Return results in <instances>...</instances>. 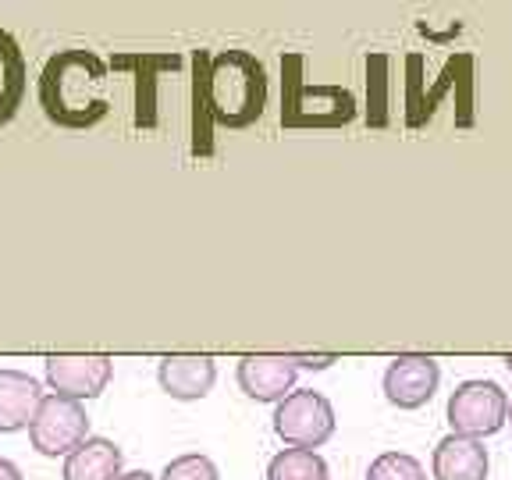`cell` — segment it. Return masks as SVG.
I'll use <instances>...</instances> for the list:
<instances>
[{
	"label": "cell",
	"mask_w": 512,
	"mask_h": 480,
	"mask_svg": "<svg viewBox=\"0 0 512 480\" xmlns=\"http://www.w3.org/2000/svg\"><path fill=\"white\" fill-rule=\"evenodd\" d=\"M267 480H328V463L310 448H281L267 463Z\"/></svg>",
	"instance_id": "5bb4252c"
},
{
	"label": "cell",
	"mask_w": 512,
	"mask_h": 480,
	"mask_svg": "<svg viewBox=\"0 0 512 480\" xmlns=\"http://www.w3.org/2000/svg\"><path fill=\"white\" fill-rule=\"evenodd\" d=\"M121 448L107 438H89L64 459L61 480H118L121 477Z\"/></svg>",
	"instance_id": "7c38bea8"
},
{
	"label": "cell",
	"mask_w": 512,
	"mask_h": 480,
	"mask_svg": "<svg viewBox=\"0 0 512 480\" xmlns=\"http://www.w3.org/2000/svg\"><path fill=\"white\" fill-rule=\"evenodd\" d=\"M160 480H221L217 477V466L210 456H200V452H189V456H178L164 466Z\"/></svg>",
	"instance_id": "2e32d148"
},
{
	"label": "cell",
	"mask_w": 512,
	"mask_h": 480,
	"mask_svg": "<svg viewBox=\"0 0 512 480\" xmlns=\"http://www.w3.org/2000/svg\"><path fill=\"white\" fill-rule=\"evenodd\" d=\"M118 480H153V477L146 470H136V473H121Z\"/></svg>",
	"instance_id": "d6986e66"
},
{
	"label": "cell",
	"mask_w": 512,
	"mask_h": 480,
	"mask_svg": "<svg viewBox=\"0 0 512 480\" xmlns=\"http://www.w3.org/2000/svg\"><path fill=\"white\" fill-rule=\"evenodd\" d=\"M296 356H242L239 388L256 402H281L296 388Z\"/></svg>",
	"instance_id": "ba28073f"
},
{
	"label": "cell",
	"mask_w": 512,
	"mask_h": 480,
	"mask_svg": "<svg viewBox=\"0 0 512 480\" xmlns=\"http://www.w3.org/2000/svg\"><path fill=\"white\" fill-rule=\"evenodd\" d=\"M448 424L463 438H488L509 424V399L495 381H463L448 399Z\"/></svg>",
	"instance_id": "277c9868"
},
{
	"label": "cell",
	"mask_w": 512,
	"mask_h": 480,
	"mask_svg": "<svg viewBox=\"0 0 512 480\" xmlns=\"http://www.w3.org/2000/svg\"><path fill=\"white\" fill-rule=\"evenodd\" d=\"M431 473L434 480H484L488 477V448L477 438L448 434L434 448Z\"/></svg>",
	"instance_id": "8fae6325"
},
{
	"label": "cell",
	"mask_w": 512,
	"mask_h": 480,
	"mask_svg": "<svg viewBox=\"0 0 512 480\" xmlns=\"http://www.w3.org/2000/svg\"><path fill=\"white\" fill-rule=\"evenodd\" d=\"M43 370L54 395L82 402L104 392L114 374V360L111 356H47Z\"/></svg>",
	"instance_id": "8992f818"
},
{
	"label": "cell",
	"mask_w": 512,
	"mask_h": 480,
	"mask_svg": "<svg viewBox=\"0 0 512 480\" xmlns=\"http://www.w3.org/2000/svg\"><path fill=\"white\" fill-rule=\"evenodd\" d=\"M29 441L40 456L68 459L82 441H89V416L82 402L64 399V395H47L29 427Z\"/></svg>",
	"instance_id": "5b68a950"
},
{
	"label": "cell",
	"mask_w": 512,
	"mask_h": 480,
	"mask_svg": "<svg viewBox=\"0 0 512 480\" xmlns=\"http://www.w3.org/2000/svg\"><path fill=\"white\" fill-rule=\"evenodd\" d=\"M505 367H509V374H512V356H505Z\"/></svg>",
	"instance_id": "ffe728a7"
},
{
	"label": "cell",
	"mask_w": 512,
	"mask_h": 480,
	"mask_svg": "<svg viewBox=\"0 0 512 480\" xmlns=\"http://www.w3.org/2000/svg\"><path fill=\"white\" fill-rule=\"evenodd\" d=\"M338 363V356H296V367H306V370H324Z\"/></svg>",
	"instance_id": "e0dca14e"
},
{
	"label": "cell",
	"mask_w": 512,
	"mask_h": 480,
	"mask_svg": "<svg viewBox=\"0 0 512 480\" xmlns=\"http://www.w3.org/2000/svg\"><path fill=\"white\" fill-rule=\"evenodd\" d=\"M441 367L431 356H395L384 370V399L395 409H420L434 399Z\"/></svg>",
	"instance_id": "52a82bcc"
},
{
	"label": "cell",
	"mask_w": 512,
	"mask_h": 480,
	"mask_svg": "<svg viewBox=\"0 0 512 480\" xmlns=\"http://www.w3.org/2000/svg\"><path fill=\"white\" fill-rule=\"evenodd\" d=\"M509 424H512V402H509Z\"/></svg>",
	"instance_id": "44dd1931"
},
{
	"label": "cell",
	"mask_w": 512,
	"mask_h": 480,
	"mask_svg": "<svg viewBox=\"0 0 512 480\" xmlns=\"http://www.w3.org/2000/svg\"><path fill=\"white\" fill-rule=\"evenodd\" d=\"M25 79H29V72H25L22 47H18L15 36L0 25V128L8 125L18 114V107H22Z\"/></svg>",
	"instance_id": "4fadbf2b"
},
{
	"label": "cell",
	"mask_w": 512,
	"mask_h": 480,
	"mask_svg": "<svg viewBox=\"0 0 512 480\" xmlns=\"http://www.w3.org/2000/svg\"><path fill=\"white\" fill-rule=\"evenodd\" d=\"M40 107L61 128H93L111 111L107 68L93 50H57L40 72Z\"/></svg>",
	"instance_id": "6da1fadb"
},
{
	"label": "cell",
	"mask_w": 512,
	"mask_h": 480,
	"mask_svg": "<svg viewBox=\"0 0 512 480\" xmlns=\"http://www.w3.org/2000/svg\"><path fill=\"white\" fill-rule=\"evenodd\" d=\"M274 434L288 448H310V452H317L335 434V409L313 388L292 392L274 409Z\"/></svg>",
	"instance_id": "3957f363"
},
{
	"label": "cell",
	"mask_w": 512,
	"mask_h": 480,
	"mask_svg": "<svg viewBox=\"0 0 512 480\" xmlns=\"http://www.w3.org/2000/svg\"><path fill=\"white\" fill-rule=\"evenodd\" d=\"M207 107L224 128L253 125L267 107V68L249 50H221L207 68Z\"/></svg>",
	"instance_id": "7a4b0ae2"
},
{
	"label": "cell",
	"mask_w": 512,
	"mask_h": 480,
	"mask_svg": "<svg viewBox=\"0 0 512 480\" xmlns=\"http://www.w3.org/2000/svg\"><path fill=\"white\" fill-rule=\"evenodd\" d=\"M0 480H22V470L11 459H0Z\"/></svg>",
	"instance_id": "ac0fdd59"
},
{
	"label": "cell",
	"mask_w": 512,
	"mask_h": 480,
	"mask_svg": "<svg viewBox=\"0 0 512 480\" xmlns=\"http://www.w3.org/2000/svg\"><path fill=\"white\" fill-rule=\"evenodd\" d=\"M367 480H427V470L420 459L406 456V452H381L370 463Z\"/></svg>",
	"instance_id": "9a60e30c"
},
{
	"label": "cell",
	"mask_w": 512,
	"mask_h": 480,
	"mask_svg": "<svg viewBox=\"0 0 512 480\" xmlns=\"http://www.w3.org/2000/svg\"><path fill=\"white\" fill-rule=\"evenodd\" d=\"M160 388L178 402H196L214 388L217 367L210 356H164L157 367Z\"/></svg>",
	"instance_id": "9c48e42d"
},
{
	"label": "cell",
	"mask_w": 512,
	"mask_h": 480,
	"mask_svg": "<svg viewBox=\"0 0 512 480\" xmlns=\"http://www.w3.org/2000/svg\"><path fill=\"white\" fill-rule=\"evenodd\" d=\"M47 395L40 392V381L22 370H0V434H15L22 427H32L40 402Z\"/></svg>",
	"instance_id": "30bf717a"
}]
</instances>
